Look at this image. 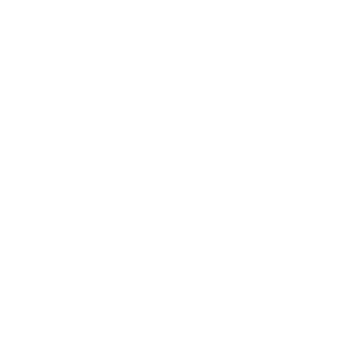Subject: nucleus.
Here are the masks:
<instances>
[]
</instances>
